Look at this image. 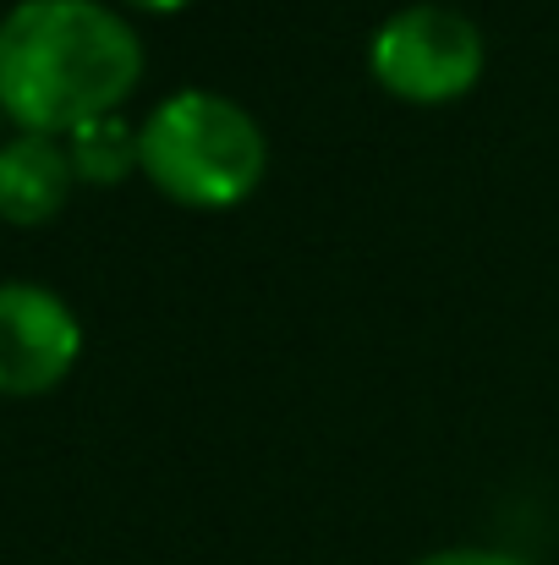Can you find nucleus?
Returning a JSON list of instances; mask_svg holds the SVG:
<instances>
[{"label": "nucleus", "instance_id": "nucleus-7", "mask_svg": "<svg viewBox=\"0 0 559 565\" xmlns=\"http://www.w3.org/2000/svg\"><path fill=\"white\" fill-rule=\"evenodd\" d=\"M417 565H527V561H516L505 550H439V555H428Z\"/></svg>", "mask_w": 559, "mask_h": 565}, {"label": "nucleus", "instance_id": "nucleus-4", "mask_svg": "<svg viewBox=\"0 0 559 565\" xmlns=\"http://www.w3.org/2000/svg\"><path fill=\"white\" fill-rule=\"evenodd\" d=\"M83 352L77 313L33 286V280H0V395H44L72 374Z\"/></svg>", "mask_w": 559, "mask_h": 565}, {"label": "nucleus", "instance_id": "nucleus-3", "mask_svg": "<svg viewBox=\"0 0 559 565\" xmlns=\"http://www.w3.org/2000/svg\"><path fill=\"white\" fill-rule=\"evenodd\" d=\"M368 66L406 105H450L483 77V33L450 6H406L373 33Z\"/></svg>", "mask_w": 559, "mask_h": 565}, {"label": "nucleus", "instance_id": "nucleus-8", "mask_svg": "<svg viewBox=\"0 0 559 565\" xmlns=\"http://www.w3.org/2000/svg\"><path fill=\"white\" fill-rule=\"evenodd\" d=\"M127 6H138V11H182L186 0H127Z\"/></svg>", "mask_w": 559, "mask_h": 565}, {"label": "nucleus", "instance_id": "nucleus-1", "mask_svg": "<svg viewBox=\"0 0 559 565\" xmlns=\"http://www.w3.org/2000/svg\"><path fill=\"white\" fill-rule=\"evenodd\" d=\"M143 77L132 22L99 0H17L0 17V116L22 132L72 138L116 116Z\"/></svg>", "mask_w": 559, "mask_h": 565}, {"label": "nucleus", "instance_id": "nucleus-6", "mask_svg": "<svg viewBox=\"0 0 559 565\" xmlns=\"http://www.w3.org/2000/svg\"><path fill=\"white\" fill-rule=\"evenodd\" d=\"M66 154H72V171H77L88 188H116V182H127L132 171H143V166H138V132H132L121 116H99V121L77 127Z\"/></svg>", "mask_w": 559, "mask_h": 565}, {"label": "nucleus", "instance_id": "nucleus-2", "mask_svg": "<svg viewBox=\"0 0 559 565\" xmlns=\"http://www.w3.org/2000/svg\"><path fill=\"white\" fill-rule=\"evenodd\" d=\"M138 166L186 209H230L264 182L269 149L258 121L236 99L182 88L138 127Z\"/></svg>", "mask_w": 559, "mask_h": 565}, {"label": "nucleus", "instance_id": "nucleus-5", "mask_svg": "<svg viewBox=\"0 0 559 565\" xmlns=\"http://www.w3.org/2000/svg\"><path fill=\"white\" fill-rule=\"evenodd\" d=\"M72 154L44 132H17L0 143V220L6 225H44L72 198Z\"/></svg>", "mask_w": 559, "mask_h": 565}]
</instances>
